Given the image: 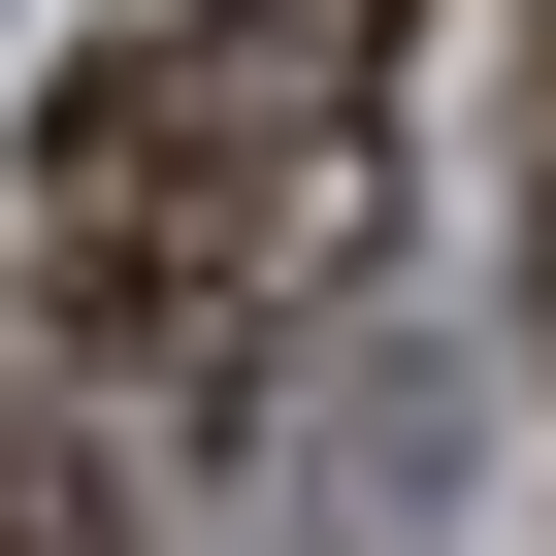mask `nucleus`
Listing matches in <instances>:
<instances>
[{
    "label": "nucleus",
    "instance_id": "obj_1",
    "mask_svg": "<svg viewBox=\"0 0 556 556\" xmlns=\"http://www.w3.org/2000/svg\"><path fill=\"white\" fill-rule=\"evenodd\" d=\"M393 66L426 0H164L34 99V262L99 361H262V295L361 262V164H393Z\"/></svg>",
    "mask_w": 556,
    "mask_h": 556
},
{
    "label": "nucleus",
    "instance_id": "obj_3",
    "mask_svg": "<svg viewBox=\"0 0 556 556\" xmlns=\"http://www.w3.org/2000/svg\"><path fill=\"white\" fill-rule=\"evenodd\" d=\"M523 361H556V34H523Z\"/></svg>",
    "mask_w": 556,
    "mask_h": 556
},
{
    "label": "nucleus",
    "instance_id": "obj_2",
    "mask_svg": "<svg viewBox=\"0 0 556 556\" xmlns=\"http://www.w3.org/2000/svg\"><path fill=\"white\" fill-rule=\"evenodd\" d=\"M0 556H131V491H99V458L34 426V393H0Z\"/></svg>",
    "mask_w": 556,
    "mask_h": 556
}]
</instances>
